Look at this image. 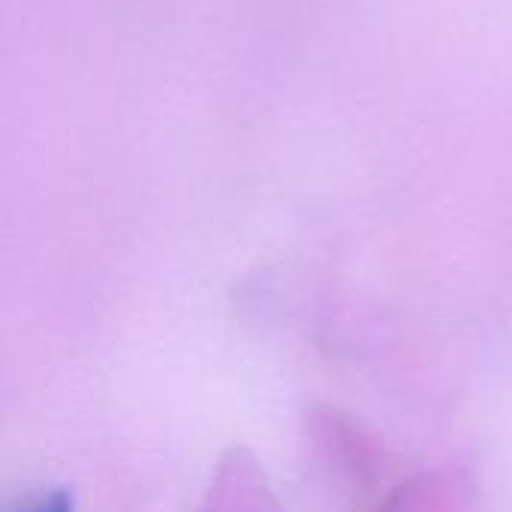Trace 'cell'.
<instances>
[{
    "mask_svg": "<svg viewBox=\"0 0 512 512\" xmlns=\"http://www.w3.org/2000/svg\"><path fill=\"white\" fill-rule=\"evenodd\" d=\"M375 512H474V492L462 471L417 474L396 486Z\"/></svg>",
    "mask_w": 512,
    "mask_h": 512,
    "instance_id": "cell-1",
    "label": "cell"
},
{
    "mask_svg": "<svg viewBox=\"0 0 512 512\" xmlns=\"http://www.w3.org/2000/svg\"><path fill=\"white\" fill-rule=\"evenodd\" d=\"M24 512H75V507H72V498L66 492H54V495L42 498L39 504H33L30 510Z\"/></svg>",
    "mask_w": 512,
    "mask_h": 512,
    "instance_id": "cell-2",
    "label": "cell"
}]
</instances>
